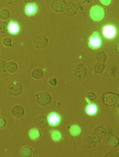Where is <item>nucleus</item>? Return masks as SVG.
Wrapping results in <instances>:
<instances>
[{
	"instance_id": "5701e85b",
	"label": "nucleus",
	"mask_w": 119,
	"mask_h": 157,
	"mask_svg": "<svg viewBox=\"0 0 119 157\" xmlns=\"http://www.w3.org/2000/svg\"><path fill=\"white\" fill-rule=\"evenodd\" d=\"M43 75H44V72L40 68H35L32 73L33 78L36 80L41 78Z\"/></svg>"
},
{
	"instance_id": "2eb2a0df",
	"label": "nucleus",
	"mask_w": 119,
	"mask_h": 157,
	"mask_svg": "<svg viewBox=\"0 0 119 157\" xmlns=\"http://www.w3.org/2000/svg\"><path fill=\"white\" fill-rule=\"evenodd\" d=\"M85 110L89 116H95L98 112V107L95 103H89L87 105Z\"/></svg>"
},
{
	"instance_id": "4be33fe9",
	"label": "nucleus",
	"mask_w": 119,
	"mask_h": 157,
	"mask_svg": "<svg viewBox=\"0 0 119 157\" xmlns=\"http://www.w3.org/2000/svg\"><path fill=\"white\" fill-rule=\"evenodd\" d=\"M10 16V13L9 10L6 8H3L0 10V19L5 21L8 19Z\"/></svg>"
},
{
	"instance_id": "9d476101",
	"label": "nucleus",
	"mask_w": 119,
	"mask_h": 157,
	"mask_svg": "<svg viewBox=\"0 0 119 157\" xmlns=\"http://www.w3.org/2000/svg\"><path fill=\"white\" fill-rule=\"evenodd\" d=\"M65 0H54L51 4V8L56 12H62L63 11L66 5Z\"/></svg>"
},
{
	"instance_id": "0eeeda50",
	"label": "nucleus",
	"mask_w": 119,
	"mask_h": 157,
	"mask_svg": "<svg viewBox=\"0 0 119 157\" xmlns=\"http://www.w3.org/2000/svg\"><path fill=\"white\" fill-rule=\"evenodd\" d=\"M48 123L51 126L59 125L62 122V117L56 112H53L49 114L47 117Z\"/></svg>"
},
{
	"instance_id": "f3484780",
	"label": "nucleus",
	"mask_w": 119,
	"mask_h": 157,
	"mask_svg": "<svg viewBox=\"0 0 119 157\" xmlns=\"http://www.w3.org/2000/svg\"><path fill=\"white\" fill-rule=\"evenodd\" d=\"M35 123L39 127H45L48 124L47 118L43 116H38L35 119Z\"/></svg>"
},
{
	"instance_id": "e433bc0d",
	"label": "nucleus",
	"mask_w": 119,
	"mask_h": 157,
	"mask_svg": "<svg viewBox=\"0 0 119 157\" xmlns=\"http://www.w3.org/2000/svg\"><path fill=\"white\" fill-rule=\"evenodd\" d=\"M0 112H1V111H0Z\"/></svg>"
},
{
	"instance_id": "aec40b11",
	"label": "nucleus",
	"mask_w": 119,
	"mask_h": 157,
	"mask_svg": "<svg viewBox=\"0 0 119 157\" xmlns=\"http://www.w3.org/2000/svg\"><path fill=\"white\" fill-rule=\"evenodd\" d=\"M119 144V140L117 136L111 135L108 138L107 140V145L110 147H115Z\"/></svg>"
},
{
	"instance_id": "f257e3e1",
	"label": "nucleus",
	"mask_w": 119,
	"mask_h": 157,
	"mask_svg": "<svg viewBox=\"0 0 119 157\" xmlns=\"http://www.w3.org/2000/svg\"><path fill=\"white\" fill-rule=\"evenodd\" d=\"M103 103L107 106L117 108L119 106V96L118 94L112 93H107L103 97Z\"/></svg>"
},
{
	"instance_id": "412c9836",
	"label": "nucleus",
	"mask_w": 119,
	"mask_h": 157,
	"mask_svg": "<svg viewBox=\"0 0 119 157\" xmlns=\"http://www.w3.org/2000/svg\"><path fill=\"white\" fill-rule=\"evenodd\" d=\"M107 56L103 51H99L96 54V59L99 63H104L106 60Z\"/></svg>"
},
{
	"instance_id": "72a5a7b5",
	"label": "nucleus",
	"mask_w": 119,
	"mask_h": 157,
	"mask_svg": "<svg viewBox=\"0 0 119 157\" xmlns=\"http://www.w3.org/2000/svg\"><path fill=\"white\" fill-rule=\"evenodd\" d=\"M34 1V0H24L25 2L27 4L32 3Z\"/></svg>"
},
{
	"instance_id": "423d86ee",
	"label": "nucleus",
	"mask_w": 119,
	"mask_h": 157,
	"mask_svg": "<svg viewBox=\"0 0 119 157\" xmlns=\"http://www.w3.org/2000/svg\"><path fill=\"white\" fill-rule=\"evenodd\" d=\"M37 102L41 106H45L50 103L52 100V97L49 93L43 92L37 95Z\"/></svg>"
},
{
	"instance_id": "c756f323",
	"label": "nucleus",
	"mask_w": 119,
	"mask_h": 157,
	"mask_svg": "<svg viewBox=\"0 0 119 157\" xmlns=\"http://www.w3.org/2000/svg\"><path fill=\"white\" fill-rule=\"evenodd\" d=\"M7 124V121L5 118L0 117V129H4Z\"/></svg>"
},
{
	"instance_id": "6e6552de",
	"label": "nucleus",
	"mask_w": 119,
	"mask_h": 157,
	"mask_svg": "<svg viewBox=\"0 0 119 157\" xmlns=\"http://www.w3.org/2000/svg\"><path fill=\"white\" fill-rule=\"evenodd\" d=\"M21 31V26L18 22L12 20L8 23V31L12 35L18 34Z\"/></svg>"
},
{
	"instance_id": "9b49d317",
	"label": "nucleus",
	"mask_w": 119,
	"mask_h": 157,
	"mask_svg": "<svg viewBox=\"0 0 119 157\" xmlns=\"http://www.w3.org/2000/svg\"><path fill=\"white\" fill-rule=\"evenodd\" d=\"M38 5L34 3H28L25 7V13L28 16L35 15L38 11Z\"/></svg>"
},
{
	"instance_id": "f03ea898",
	"label": "nucleus",
	"mask_w": 119,
	"mask_h": 157,
	"mask_svg": "<svg viewBox=\"0 0 119 157\" xmlns=\"http://www.w3.org/2000/svg\"><path fill=\"white\" fill-rule=\"evenodd\" d=\"M103 42L100 33L98 32H95L93 34L89 37V47L93 50L99 49L103 46Z\"/></svg>"
},
{
	"instance_id": "20e7f679",
	"label": "nucleus",
	"mask_w": 119,
	"mask_h": 157,
	"mask_svg": "<svg viewBox=\"0 0 119 157\" xmlns=\"http://www.w3.org/2000/svg\"><path fill=\"white\" fill-rule=\"evenodd\" d=\"M23 86L17 82H12L6 87V91L8 94L14 96H17L22 94Z\"/></svg>"
},
{
	"instance_id": "1a4fd4ad",
	"label": "nucleus",
	"mask_w": 119,
	"mask_h": 157,
	"mask_svg": "<svg viewBox=\"0 0 119 157\" xmlns=\"http://www.w3.org/2000/svg\"><path fill=\"white\" fill-rule=\"evenodd\" d=\"M63 12L65 15L67 16L71 17L74 16L77 12L76 5L72 2H67V3H66Z\"/></svg>"
},
{
	"instance_id": "dca6fc26",
	"label": "nucleus",
	"mask_w": 119,
	"mask_h": 157,
	"mask_svg": "<svg viewBox=\"0 0 119 157\" xmlns=\"http://www.w3.org/2000/svg\"><path fill=\"white\" fill-rule=\"evenodd\" d=\"M18 67L16 63L14 61H9L6 65V72L9 74H14L17 71Z\"/></svg>"
},
{
	"instance_id": "b1692460",
	"label": "nucleus",
	"mask_w": 119,
	"mask_h": 157,
	"mask_svg": "<svg viewBox=\"0 0 119 157\" xmlns=\"http://www.w3.org/2000/svg\"><path fill=\"white\" fill-rule=\"evenodd\" d=\"M51 136L53 140L56 142L61 140L63 137V135L59 131H53L51 132Z\"/></svg>"
},
{
	"instance_id": "cd10ccee",
	"label": "nucleus",
	"mask_w": 119,
	"mask_h": 157,
	"mask_svg": "<svg viewBox=\"0 0 119 157\" xmlns=\"http://www.w3.org/2000/svg\"><path fill=\"white\" fill-rule=\"evenodd\" d=\"M12 40L9 37H5L2 41V44L5 47H10L12 46Z\"/></svg>"
},
{
	"instance_id": "7c9ffc66",
	"label": "nucleus",
	"mask_w": 119,
	"mask_h": 157,
	"mask_svg": "<svg viewBox=\"0 0 119 157\" xmlns=\"http://www.w3.org/2000/svg\"><path fill=\"white\" fill-rule=\"evenodd\" d=\"M49 83L51 86H56L57 83V81L56 78H51L49 79Z\"/></svg>"
},
{
	"instance_id": "bb28decb",
	"label": "nucleus",
	"mask_w": 119,
	"mask_h": 157,
	"mask_svg": "<svg viewBox=\"0 0 119 157\" xmlns=\"http://www.w3.org/2000/svg\"><path fill=\"white\" fill-rule=\"evenodd\" d=\"M105 69V65L103 63H97L95 66V72L97 74L103 73Z\"/></svg>"
},
{
	"instance_id": "6ab92c4d",
	"label": "nucleus",
	"mask_w": 119,
	"mask_h": 157,
	"mask_svg": "<svg viewBox=\"0 0 119 157\" xmlns=\"http://www.w3.org/2000/svg\"><path fill=\"white\" fill-rule=\"evenodd\" d=\"M29 136L32 140H38L39 137H41V133L40 130L34 128L29 131Z\"/></svg>"
},
{
	"instance_id": "4468645a",
	"label": "nucleus",
	"mask_w": 119,
	"mask_h": 157,
	"mask_svg": "<svg viewBox=\"0 0 119 157\" xmlns=\"http://www.w3.org/2000/svg\"><path fill=\"white\" fill-rule=\"evenodd\" d=\"M74 68L76 70H78V71H75L73 72L74 75L77 77V78H83V77L86 75L87 74V71H82L83 70H87L86 67H84V65L82 64H79V65H76V66L74 67Z\"/></svg>"
},
{
	"instance_id": "393cba45",
	"label": "nucleus",
	"mask_w": 119,
	"mask_h": 157,
	"mask_svg": "<svg viewBox=\"0 0 119 157\" xmlns=\"http://www.w3.org/2000/svg\"><path fill=\"white\" fill-rule=\"evenodd\" d=\"M32 149L29 146H25L23 147L21 150V154L24 157H28L32 154Z\"/></svg>"
},
{
	"instance_id": "a878e982",
	"label": "nucleus",
	"mask_w": 119,
	"mask_h": 157,
	"mask_svg": "<svg viewBox=\"0 0 119 157\" xmlns=\"http://www.w3.org/2000/svg\"><path fill=\"white\" fill-rule=\"evenodd\" d=\"M8 22L6 21L0 22V34L6 33L8 32Z\"/></svg>"
},
{
	"instance_id": "f8f14e48",
	"label": "nucleus",
	"mask_w": 119,
	"mask_h": 157,
	"mask_svg": "<svg viewBox=\"0 0 119 157\" xmlns=\"http://www.w3.org/2000/svg\"><path fill=\"white\" fill-rule=\"evenodd\" d=\"M103 33L106 38H113L116 35V29L112 25L106 26L104 27L103 29Z\"/></svg>"
},
{
	"instance_id": "ddd939ff",
	"label": "nucleus",
	"mask_w": 119,
	"mask_h": 157,
	"mask_svg": "<svg viewBox=\"0 0 119 157\" xmlns=\"http://www.w3.org/2000/svg\"><path fill=\"white\" fill-rule=\"evenodd\" d=\"M24 109L22 106L16 105L13 107L12 109V114L16 118H20L24 114Z\"/></svg>"
},
{
	"instance_id": "c85d7f7f",
	"label": "nucleus",
	"mask_w": 119,
	"mask_h": 157,
	"mask_svg": "<svg viewBox=\"0 0 119 157\" xmlns=\"http://www.w3.org/2000/svg\"><path fill=\"white\" fill-rule=\"evenodd\" d=\"M7 62L4 60H0V73H4L6 72Z\"/></svg>"
},
{
	"instance_id": "7ed1b4c3",
	"label": "nucleus",
	"mask_w": 119,
	"mask_h": 157,
	"mask_svg": "<svg viewBox=\"0 0 119 157\" xmlns=\"http://www.w3.org/2000/svg\"><path fill=\"white\" fill-rule=\"evenodd\" d=\"M105 16L104 9L101 6L96 5L92 7L90 10V16L94 21H101L104 18Z\"/></svg>"
},
{
	"instance_id": "a211bd4d",
	"label": "nucleus",
	"mask_w": 119,
	"mask_h": 157,
	"mask_svg": "<svg viewBox=\"0 0 119 157\" xmlns=\"http://www.w3.org/2000/svg\"><path fill=\"white\" fill-rule=\"evenodd\" d=\"M81 132L82 130H81V127L77 124L73 125L69 129V132L70 134L75 137L80 135L81 134Z\"/></svg>"
},
{
	"instance_id": "39448f33",
	"label": "nucleus",
	"mask_w": 119,
	"mask_h": 157,
	"mask_svg": "<svg viewBox=\"0 0 119 157\" xmlns=\"http://www.w3.org/2000/svg\"><path fill=\"white\" fill-rule=\"evenodd\" d=\"M49 43V39L47 36L42 35H39L37 36L34 41V45L36 49H41L45 48Z\"/></svg>"
},
{
	"instance_id": "2f4dec72",
	"label": "nucleus",
	"mask_w": 119,
	"mask_h": 157,
	"mask_svg": "<svg viewBox=\"0 0 119 157\" xmlns=\"http://www.w3.org/2000/svg\"><path fill=\"white\" fill-rule=\"evenodd\" d=\"M87 96H88L89 99L91 100L92 101L95 100L96 98V96L94 93H88Z\"/></svg>"
},
{
	"instance_id": "f704fd0d",
	"label": "nucleus",
	"mask_w": 119,
	"mask_h": 157,
	"mask_svg": "<svg viewBox=\"0 0 119 157\" xmlns=\"http://www.w3.org/2000/svg\"><path fill=\"white\" fill-rule=\"evenodd\" d=\"M85 1V2H87V3H89V2H91L92 1V0H84Z\"/></svg>"
},
{
	"instance_id": "473e14b6",
	"label": "nucleus",
	"mask_w": 119,
	"mask_h": 157,
	"mask_svg": "<svg viewBox=\"0 0 119 157\" xmlns=\"http://www.w3.org/2000/svg\"><path fill=\"white\" fill-rule=\"evenodd\" d=\"M100 1L105 5H109L111 2V0H100Z\"/></svg>"
},
{
	"instance_id": "c9c22d12",
	"label": "nucleus",
	"mask_w": 119,
	"mask_h": 157,
	"mask_svg": "<svg viewBox=\"0 0 119 157\" xmlns=\"http://www.w3.org/2000/svg\"><path fill=\"white\" fill-rule=\"evenodd\" d=\"M1 51L0 50V54H1Z\"/></svg>"
}]
</instances>
